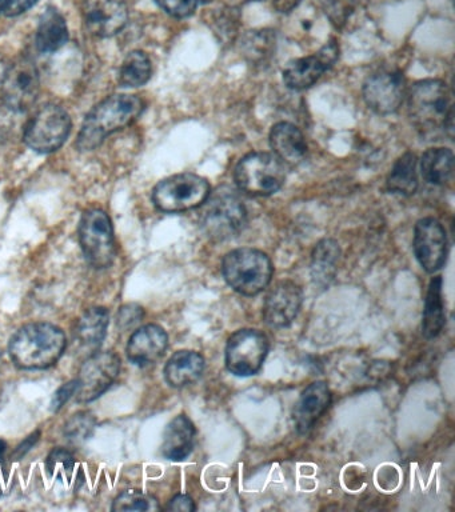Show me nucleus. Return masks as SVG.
Returning a JSON list of instances; mask_svg holds the SVG:
<instances>
[{"instance_id": "nucleus-1", "label": "nucleus", "mask_w": 455, "mask_h": 512, "mask_svg": "<svg viewBox=\"0 0 455 512\" xmlns=\"http://www.w3.org/2000/svg\"><path fill=\"white\" fill-rule=\"evenodd\" d=\"M409 116L423 138H453V98L447 84L437 79L415 83L409 94Z\"/></svg>"}, {"instance_id": "nucleus-2", "label": "nucleus", "mask_w": 455, "mask_h": 512, "mask_svg": "<svg viewBox=\"0 0 455 512\" xmlns=\"http://www.w3.org/2000/svg\"><path fill=\"white\" fill-rule=\"evenodd\" d=\"M66 335L50 323H31L15 332L10 340L11 359L23 370H45L61 359Z\"/></svg>"}, {"instance_id": "nucleus-3", "label": "nucleus", "mask_w": 455, "mask_h": 512, "mask_svg": "<svg viewBox=\"0 0 455 512\" xmlns=\"http://www.w3.org/2000/svg\"><path fill=\"white\" fill-rule=\"evenodd\" d=\"M142 110V100L134 95H113L103 100L86 116L78 138L79 150L101 146L107 136L133 123Z\"/></svg>"}, {"instance_id": "nucleus-4", "label": "nucleus", "mask_w": 455, "mask_h": 512, "mask_svg": "<svg viewBox=\"0 0 455 512\" xmlns=\"http://www.w3.org/2000/svg\"><path fill=\"white\" fill-rule=\"evenodd\" d=\"M222 274L234 291L255 296L269 286L273 278V264L265 252L238 248L223 258Z\"/></svg>"}, {"instance_id": "nucleus-5", "label": "nucleus", "mask_w": 455, "mask_h": 512, "mask_svg": "<svg viewBox=\"0 0 455 512\" xmlns=\"http://www.w3.org/2000/svg\"><path fill=\"white\" fill-rule=\"evenodd\" d=\"M201 224L211 239L233 238L247 223V210L237 192L230 188H219L207 196L202 204Z\"/></svg>"}, {"instance_id": "nucleus-6", "label": "nucleus", "mask_w": 455, "mask_h": 512, "mask_svg": "<svg viewBox=\"0 0 455 512\" xmlns=\"http://www.w3.org/2000/svg\"><path fill=\"white\" fill-rule=\"evenodd\" d=\"M234 179L246 194L273 195L285 184L286 164L269 152H251L235 167Z\"/></svg>"}, {"instance_id": "nucleus-7", "label": "nucleus", "mask_w": 455, "mask_h": 512, "mask_svg": "<svg viewBox=\"0 0 455 512\" xmlns=\"http://www.w3.org/2000/svg\"><path fill=\"white\" fill-rule=\"evenodd\" d=\"M209 195L210 184L206 179L185 172L159 182L153 200L161 211L182 212L202 206Z\"/></svg>"}, {"instance_id": "nucleus-8", "label": "nucleus", "mask_w": 455, "mask_h": 512, "mask_svg": "<svg viewBox=\"0 0 455 512\" xmlns=\"http://www.w3.org/2000/svg\"><path fill=\"white\" fill-rule=\"evenodd\" d=\"M79 240L86 259L95 268L109 267L115 258L113 224L105 211L93 208L79 223Z\"/></svg>"}, {"instance_id": "nucleus-9", "label": "nucleus", "mask_w": 455, "mask_h": 512, "mask_svg": "<svg viewBox=\"0 0 455 512\" xmlns=\"http://www.w3.org/2000/svg\"><path fill=\"white\" fill-rule=\"evenodd\" d=\"M71 119L66 110L55 104L39 108L27 124L25 142L33 150L47 154L57 151L69 138Z\"/></svg>"}, {"instance_id": "nucleus-10", "label": "nucleus", "mask_w": 455, "mask_h": 512, "mask_svg": "<svg viewBox=\"0 0 455 512\" xmlns=\"http://www.w3.org/2000/svg\"><path fill=\"white\" fill-rule=\"evenodd\" d=\"M269 352V342L258 330H239L231 335L226 346V367L231 374L251 376L261 370Z\"/></svg>"}, {"instance_id": "nucleus-11", "label": "nucleus", "mask_w": 455, "mask_h": 512, "mask_svg": "<svg viewBox=\"0 0 455 512\" xmlns=\"http://www.w3.org/2000/svg\"><path fill=\"white\" fill-rule=\"evenodd\" d=\"M121 371V359L114 352H97L83 363L77 382L78 402L89 403L105 394L117 380Z\"/></svg>"}, {"instance_id": "nucleus-12", "label": "nucleus", "mask_w": 455, "mask_h": 512, "mask_svg": "<svg viewBox=\"0 0 455 512\" xmlns=\"http://www.w3.org/2000/svg\"><path fill=\"white\" fill-rule=\"evenodd\" d=\"M3 100L15 112H23L34 106L39 94L37 67L30 59H19L11 64L3 80Z\"/></svg>"}, {"instance_id": "nucleus-13", "label": "nucleus", "mask_w": 455, "mask_h": 512, "mask_svg": "<svg viewBox=\"0 0 455 512\" xmlns=\"http://www.w3.org/2000/svg\"><path fill=\"white\" fill-rule=\"evenodd\" d=\"M406 96V80L398 71H379L363 84L367 107L379 115L394 114Z\"/></svg>"}, {"instance_id": "nucleus-14", "label": "nucleus", "mask_w": 455, "mask_h": 512, "mask_svg": "<svg viewBox=\"0 0 455 512\" xmlns=\"http://www.w3.org/2000/svg\"><path fill=\"white\" fill-rule=\"evenodd\" d=\"M414 252L423 270L434 274L447 259L446 231L434 218H423L415 224Z\"/></svg>"}, {"instance_id": "nucleus-15", "label": "nucleus", "mask_w": 455, "mask_h": 512, "mask_svg": "<svg viewBox=\"0 0 455 512\" xmlns=\"http://www.w3.org/2000/svg\"><path fill=\"white\" fill-rule=\"evenodd\" d=\"M338 56L339 48L333 40L322 47L317 54L295 59L287 64L283 70V82L290 90H306L313 86L329 68L333 67Z\"/></svg>"}, {"instance_id": "nucleus-16", "label": "nucleus", "mask_w": 455, "mask_h": 512, "mask_svg": "<svg viewBox=\"0 0 455 512\" xmlns=\"http://www.w3.org/2000/svg\"><path fill=\"white\" fill-rule=\"evenodd\" d=\"M82 14L90 32L102 38L121 32L129 19L125 0H82Z\"/></svg>"}, {"instance_id": "nucleus-17", "label": "nucleus", "mask_w": 455, "mask_h": 512, "mask_svg": "<svg viewBox=\"0 0 455 512\" xmlns=\"http://www.w3.org/2000/svg\"><path fill=\"white\" fill-rule=\"evenodd\" d=\"M302 306V291L294 282L278 283L266 296L263 318L271 327L290 326L297 318Z\"/></svg>"}, {"instance_id": "nucleus-18", "label": "nucleus", "mask_w": 455, "mask_h": 512, "mask_svg": "<svg viewBox=\"0 0 455 512\" xmlns=\"http://www.w3.org/2000/svg\"><path fill=\"white\" fill-rule=\"evenodd\" d=\"M169 346V336L161 326L147 324L135 331L127 344V356L138 366H147L161 359Z\"/></svg>"}, {"instance_id": "nucleus-19", "label": "nucleus", "mask_w": 455, "mask_h": 512, "mask_svg": "<svg viewBox=\"0 0 455 512\" xmlns=\"http://www.w3.org/2000/svg\"><path fill=\"white\" fill-rule=\"evenodd\" d=\"M331 403V392L325 382L311 383L302 392L294 410V420L298 431L307 434L321 418Z\"/></svg>"}, {"instance_id": "nucleus-20", "label": "nucleus", "mask_w": 455, "mask_h": 512, "mask_svg": "<svg viewBox=\"0 0 455 512\" xmlns=\"http://www.w3.org/2000/svg\"><path fill=\"white\" fill-rule=\"evenodd\" d=\"M270 146L274 155L289 166H298L307 155V143L302 131L293 123L275 124L270 132Z\"/></svg>"}, {"instance_id": "nucleus-21", "label": "nucleus", "mask_w": 455, "mask_h": 512, "mask_svg": "<svg viewBox=\"0 0 455 512\" xmlns=\"http://www.w3.org/2000/svg\"><path fill=\"white\" fill-rule=\"evenodd\" d=\"M195 427L185 415L174 418L163 434L162 454L166 459L181 462L191 454L194 447Z\"/></svg>"}, {"instance_id": "nucleus-22", "label": "nucleus", "mask_w": 455, "mask_h": 512, "mask_svg": "<svg viewBox=\"0 0 455 512\" xmlns=\"http://www.w3.org/2000/svg\"><path fill=\"white\" fill-rule=\"evenodd\" d=\"M205 370V359L195 351H178L171 356L165 367L170 386L181 388L197 382Z\"/></svg>"}, {"instance_id": "nucleus-23", "label": "nucleus", "mask_w": 455, "mask_h": 512, "mask_svg": "<svg viewBox=\"0 0 455 512\" xmlns=\"http://www.w3.org/2000/svg\"><path fill=\"white\" fill-rule=\"evenodd\" d=\"M69 39V30L65 18L57 8H47L39 20L37 47L43 54H51L65 46Z\"/></svg>"}, {"instance_id": "nucleus-24", "label": "nucleus", "mask_w": 455, "mask_h": 512, "mask_svg": "<svg viewBox=\"0 0 455 512\" xmlns=\"http://www.w3.org/2000/svg\"><path fill=\"white\" fill-rule=\"evenodd\" d=\"M109 311L105 307H93L79 318L75 338L87 350H94L106 338L109 327Z\"/></svg>"}, {"instance_id": "nucleus-25", "label": "nucleus", "mask_w": 455, "mask_h": 512, "mask_svg": "<svg viewBox=\"0 0 455 512\" xmlns=\"http://www.w3.org/2000/svg\"><path fill=\"white\" fill-rule=\"evenodd\" d=\"M445 304L442 296V278L435 276L431 279L423 311L422 334L427 339L437 338L445 327Z\"/></svg>"}, {"instance_id": "nucleus-26", "label": "nucleus", "mask_w": 455, "mask_h": 512, "mask_svg": "<svg viewBox=\"0 0 455 512\" xmlns=\"http://www.w3.org/2000/svg\"><path fill=\"white\" fill-rule=\"evenodd\" d=\"M341 256L338 243L333 239H323L315 246L311 276L318 286H329L337 271V263Z\"/></svg>"}, {"instance_id": "nucleus-27", "label": "nucleus", "mask_w": 455, "mask_h": 512, "mask_svg": "<svg viewBox=\"0 0 455 512\" xmlns=\"http://www.w3.org/2000/svg\"><path fill=\"white\" fill-rule=\"evenodd\" d=\"M454 171V154L449 148H430L421 159V172L427 183L441 186Z\"/></svg>"}, {"instance_id": "nucleus-28", "label": "nucleus", "mask_w": 455, "mask_h": 512, "mask_svg": "<svg viewBox=\"0 0 455 512\" xmlns=\"http://www.w3.org/2000/svg\"><path fill=\"white\" fill-rule=\"evenodd\" d=\"M387 188L395 194L413 195L418 188L417 156L406 152L395 162L387 178Z\"/></svg>"}, {"instance_id": "nucleus-29", "label": "nucleus", "mask_w": 455, "mask_h": 512, "mask_svg": "<svg viewBox=\"0 0 455 512\" xmlns=\"http://www.w3.org/2000/svg\"><path fill=\"white\" fill-rule=\"evenodd\" d=\"M150 76V58L142 51L130 52L119 70V82L125 87H141L149 82Z\"/></svg>"}, {"instance_id": "nucleus-30", "label": "nucleus", "mask_w": 455, "mask_h": 512, "mask_svg": "<svg viewBox=\"0 0 455 512\" xmlns=\"http://www.w3.org/2000/svg\"><path fill=\"white\" fill-rule=\"evenodd\" d=\"M158 502L151 495L139 490H127L119 494L113 503V511H155Z\"/></svg>"}, {"instance_id": "nucleus-31", "label": "nucleus", "mask_w": 455, "mask_h": 512, "mask_svg": "<svg viewBox=\"0 0 455 512\" xmlns=\"http://www.w3.org/2000/svg\"><path fill=\"white\" fill-rule=\"evenodd\" d=\"M97 426L90 412L82 411L71 416L65 426V436L71 443H82L89 439Z\"/></svg>"}, {"instance_id": "nucleus-32", "label": "nucleus", "mask_w": 455, "mask_h": 512, "mask_svg": "<svg viewBox=\"0 0 455 512\" xmlns=\"http://www.w3.org/2000/svg\"><path fill=\"white\" fill-rule=\"evenodd\" d=\"M273 36L267 34V31L255 32L247 36L243 47H245V54L249 56L254 62H259L266 58V55H270L273 50Z\"/></svg>"}, {"instance_id": "nucleus-33", "label": "nucleus", "mask_w": 455, "mask_h": 512, "mask_svg": "<svg viewBox=\"0 0 455 512\" xmlns=\"http://www.w3.org/2000/svg\"><path fill=\"white\" fill-rule=\"evenodd\" d=\"M323 11L335 27L345 26L355 8V0H319Z\"/></svg>"}, {"instance_id": "nucleus-34", "label": "nucleus", "mask_w": 455, "mask_h": 512, "mask_svg": "<svg viewBox=\"0 0 455 512\" xmlns=\"http://www.w3.org/2000/svg\"><path fill=\"white\" fill-rule=\"evenodd\" d=\"M74 464L75 460L71 452L57 448L47 458L46 468L50 476H65L73 472Z\"/></svg>"}, {"instance_id": "nucleus-35", "label": "nucleus", "mask_w": 455, "mask_h": 512, "mask_svg": "<svg viewBox=\"0 0 455 512\" xmlns=\"http://www.w3.org/2000/svg\"><path fill=\"white\" fill-rule=\"evenodd\" d=\"M155 3L174 18H187L198 6V0H155Z\"/></svg>"}, {"instance_id": "nucleus-36", "label": "nucleus", "mask_w": 455, "mask_h": 512, "mask_svg": "<svg viewBox=\"0 0 455 512\" xmlns=\"http://www.w3.org/2000/svg\"><path fill=\"white\" fill-rule=\"evenodd\" d=\"M143 316H145V311L141 306L133 303L126 304L118 312V327H121L122 330H129V328H133L139 322H142Z\"/></svg>"}, {"instance_id": "nucleus-37", "label": "nucleus", "mask_w": 455, "mask_h": 512, "mask_svg": "<svg viewBox=\"0 0 455 512\" xmlns=\"http://www.w3.org/2000/svg\"><path fill=\"white\" fill-rule=\"evenodd\" d=\"M15 111L7 106L5 100H0V140L6 138L14 126Z\"/></svg>"}, {"instance_id": "nucleus-38", "label": "nucleus", "mask_w": 455, "mask_h": 512, "mask_svg": "<svg viewBox=\"0 0 455 512\" xmlns=\"http://www.w3.org/2000/svg\"><path fill=\"white\" fill-rule=\"evenodd\" d=\"M75 392H77V382L75 380L59 388L53 399V410H61L65 403L69 402L70 398H73Z\"/></svg>"}, {"instance_id": "nucleus-39", "label": "nucleus", "mask_w": 455, "mask_h": 512, "mask_svg": "<svg viewBox=\"0 0 455 512\" xmlns=\"http://www.w3.org/2000/svg\"><path fill=\"white\" fill-rule=\"evenodd\" d=\"M167 510L178 512L195 511L194 500L187 495H177L175 498L171 499L169 506H167Z\"/></svg>"}, {"instance_id": "nucleus-40", "label": "nucleus", "mask_w": 455, "mask_h": 512, "mask_svg": "<svg viewBox=\"0 0 455 512\" xmlns=\"http://www.w3.org/2000/svg\"><path fill=\"white\" fill-rule=\"evenodd\" d=\"M38 0H9L5 8L7 16H18L30 10Z\"/></svg>"}, {"instance_id": "nucleus-41", "label": "nucleus", "mask_w": 455, "mask_h": 512, "mask_svg": "<svg viewBox=\"0 0 455 512\" xmlns=\"http://www.w3.org/2000/svg\"><path fill=\"white\" fill-rule=\"evenodd\" d=\"M301 2L302 0H274V6L278 11L290 12Z\"/></svg>"}, {"instance_id": "nucleus-42", "label": "nucleus", "mask_w": 455, "mask_h": 512, "mask_svg": "<svg viewBox=\"0 0 455 512\" xmlns=\"http://www.w3.org/2000/svg\"><path fill=\"white\" fill-rule=\"evenodd\" d=\"M7 482V472L5 468H0V495L5 491V484Z\"/></svg>"}, {"instance_id": "nucleus-43", "label": "nucleus", "mask_w": 455, "mask_h": 512, "mask_svg": "<svg viewBox=\"0 0 455 512\" xmlns=\"http://www.w3.org/2000/svg\"><path fill=\"white\" fill-rule=\"evenodd\" d=\"M7 2H9V0H0V14H2V12H5Z\"/></svg>"}, {"instance_id": "nucleus-44", "label": "nucleus", "mask_w": 455, "mask_h": 512, "mask_svg": "<svg viewBox=\"0 0 455 512\" xmlns=\"http://www.w3.org/2000/svg\"><path fill=\"white\" fill-rule=\"evenodd\" d=\"M6 444L0 440V455L3 454V451H5Z\"/></svg>"}, {"instance_id": "nucleus-45", "label": "nucleus", "mask_w": 455, "mask_h": 512, "mask_svg": "<svg viewBox=\"0 0 455 512\" xmlns=\"http://www.w3.org/2000/svg\"><path fill=\"white\" fill-rule=\"evenodd\" d=\"M3 358H2V352H0V368H2Z\"/></svg>"}, {"instance_id": "nucleus-46", "label": "nucleus", "mask_w": 455, "mask_h": 512, "mask_svg": "<svg viewBox=\"0 0 455 512\" xmlns=\"http://www.w3.org/2000/svg\"><path fill=\"white\" fill-rule=\"evenodd\" d=\"M199 2V0H198ZM201 2H211V0H201Z\"/></svg>"}]
</instances>
